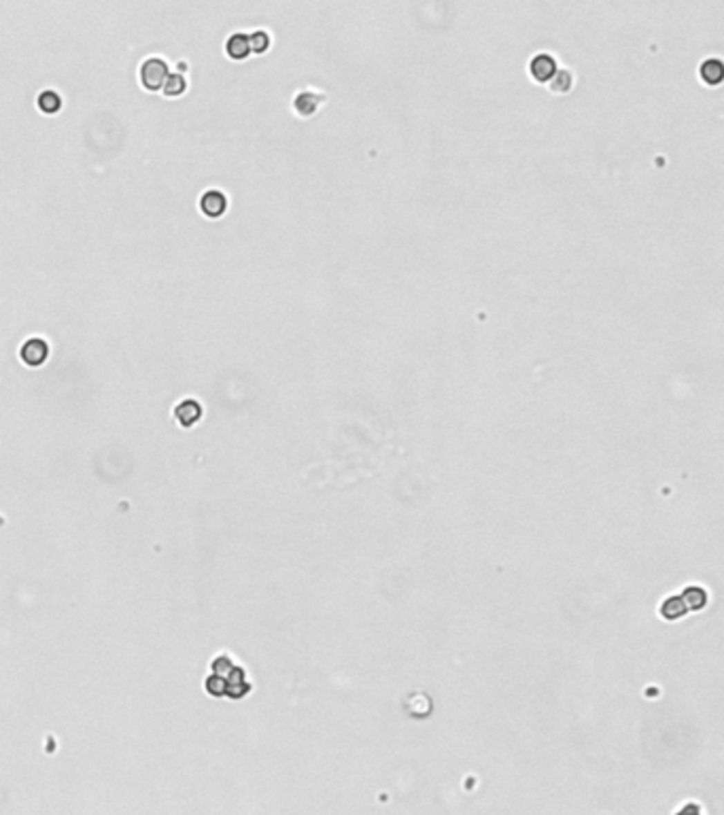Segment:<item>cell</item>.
Here are the masks:
<instances>
[{"instance_id":"6da1fadb","label":"cell","mask_w":724,"mask_h":815,"mask_svg":"<svg viewBox=\"0 0 724 815\" xmlns=\"http://www.w3.org/2000/svg\"><path fill=\"white\" fill-rule=\"evenodd\" d=\"M168 79V64L160 57H149L140 66V81L147 90H162L164 81Z\"/></svg>"},{"instance_id":"7a4b0ae2","label":"cell","mask_w":724,"mask_h":815,"mask_svg":"<svg viewBox=\"0 0 724 815\" xmlns=\"http://www.w3.org/2000/svg\"><path fill=\"white\" fill-rule=\"evenodd\" d=\"M19 357H21V361L26 365H30V367L43 365L47 361V357H49V344L43 338L26 340L23 346H21V351H19Z\"/></svg>"},{"instance_id":"3957f363","label":"cell","mask_w":724,"mask_h":815,"mask_svg":"<svg viewBox=\"0 0 724 815\" xmlns=\"http://www.w3.org/2000/svg\"><path fill=\"white\" fill-rule=\"evenodd\" d=\"M529 70H531V77H533L535 81L546 83V81H550V79H553V77L557 75L559 68H557V60H555V57H550L548 53H540V55H535L533 60H531Z\"/></svg>"},{"instance_id":"277c9868","label":"cell","mask_w":724,"mask_h":815,"mask_svg":"<svg viewBox=\"0 0 724 815\" xmlns=\"http://www.w3.org/2000/svg\"><path fill=\"white\" fill-rule=\"evenodd\" d=\"M225 207H227V200H225V195H223L221 191H217V189L207 191L204 195H202V200H200V209H202V213L209 215V217H219V215H223V213H225Z\"/></svg>"},{"instance_id":"5b68a950","label":"cell","mask_w":724,"mask_h":815,"mask_svg":"<svg viewBox=\"0 0 724 815\" xmlns=\"http://www.w3.org/2000/svg\"><path fill=\"white\" fill-rule=\"evenodd\" d=\"M202 416V405L196 399H183L177 408H175V419L183 425V427H191L193 423H198Z\"/></svg>"},{"instance_id":"8992f818","label":"cell","mask_w":724,"mask_h":815,"mask_svg":"<svg viewBox=\"0 0 724 815\" xmlns=\"http://www.w3.org/2000/svg\"><path fill=\"white\" fill-rule=\"evenodd\" d=\"M225 51H227V55L231 57V60H245V57L251 53L249 37L242 35V32L231 35V37L227 39V43H225Z\"/></svg>"},{"instance_id":"52a82bcc","label":"cell","mask_w":724,"mask_h":815,"mask_svg":"<svg viewBox=\"0 0 724 815\" xmlns=\"http://www.w3.org/2000/svg\"><path fill=\"white\" fill-rule=\"evenodd\" d=\"M722 62L720 60H707L701 64V79L709 85H718L722 81Z\"/></svg>"},{"instance_id":"ba28073f","label":"cell","mask_w":724,"mask_h":815,"mask_svg":"<svg viewBox=\"0 0 724 815\" xmlns=\"http://www.w3.org/2000/svg\"><path fill=\"white\" fill-rule=\"evenodd\" d=\"M185 85H187V83H185V77H183V75L172 73V75H168V79L164 81L162 90H164L166 96H179V94L185 92Z\"/></svg>"},{"instance_id":"9c48e42d","label":"cell","mask_w":724,"mask_h":815,"mask_svg":"<svg viewBox=\"0 0 724 815\" xmlns=\"http://www.w3.org/2000/svg\"><path fill=\"white\" fill-rule=\"evenodd\" d=\"M39 108L43 111V113H57L60 111V106H62V100H60V96H57L53 90H47V92H43L41 96H39Z\"/></svg>"},{"instance_id":"30bf717a","label":"cell","mask_w":724,"mask_h":815,"mask_svg":"<svg viewBox=\"0 0 724 815\" xmlns=\"http://www.w3.org/2000/svg\"><path fill=\"white\" fill-rule=\"evenodd\" d=\"M318 108V100L312 92H304L296 98V111L300 115H312Z\"/></svg>"},{"instance_id":"8fae6325","label":"cell","mask_w":724,"mask_h":815,"mask_svg":"<svg viewBox=\"0 0 724 815\" xmlns=\"http://www.w3.org/2000/svg\"><path fill=\"white\" fill-rule=\"evenodd\" d=\"M571 73H567V70H557V75L550 79V90L553 92H559V94H565V92H569V87H571Z\"/></svg>"},{"instance_id":"7c38bea8","label":"cell","mask_w":724,"mask_h":815,"mask_svg":"<svg viewBox=\"0 0 724 815\" xmlns=\"http://www.w3.org/2000/svg\"><path fill=\"white\" fill-rule=\"evenodd\" d=\"M268 45H270V37L264 30H257L249 37V47L253 53H264L268 49Z\"/></svg>"}]
</instances>
